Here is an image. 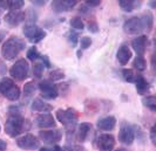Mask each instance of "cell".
<instances>
[{"instance_id": "cell-38", "label": "cell", "mask_w": 156, "mask_h": 151, "mask_svg": "<svg viewBox=\"0 0 156 151\" xmlns=\"http://www.w3.org/2000/svg\"><path fill=\"white\" fill-rule=\"evenodd\" d=\"M60 151H85L81 146H66V148H61V150Z\"/></svg>"}, {"instance_id": "cell-25", "label": "cell", "mask_w": 156, "mask_h": 151, "mask_svg": "<svg viewBox=\"0 0 156 151\" xmlns=\"http://www.w3.org/2000/svg\"><path fill=\"white\" fill-rule=\"evenodd\" d=\"M142 102L143 104L150 109L151 112H156V97L155 96H147V97H143L142 98Z\"/></svg>"}, {"instance_id": "cell-22", "label": "cell", "mask_w": 156, "mask_h": 151, "mask_svg": "<svg viewBox=\"0 0 156 151\" xmlns=\"http://www.w3.org/2000/svg\"><path fill=\"white\" fill-rule=\"evenodd\" d=\"M119 5L122 11L125 12H133L136 7H139L141 5V2H137L135 0H120Z\"/></svg>"}, {"instance_id": "cell-21", "label": "cell", "mask_w": 156, "mask_h": 151, "mask_svg": "<svg viewBox=\"0 0 156 151\" xmlns=\"http://www.w3.org/2000/svg\"><path fill=\"white\" fill-rule=\"evenodd\" d=\"M31 109L33 110V112H42V114H44V112H51L53 108H52V105H51V104L44 102L41 98H35V100L32 102Z\"/></svg>"}, {"instance_id": "cell-18", "label": "cell", "mask_w": 156, "mask_h": 151, "mask_svg": "<svg viewBox=\"0 0 156 151\" xmlns=\"http://www.w3.org/2000/svg\"><path fill=\"white\" fill-rule=\"evenodd\" d=\"M132 55H133V54H132L130 48L128 47L127 45H122L121 47L119 48V50H117V53H116L117 61L120 62V64L126 66V64L129 62V60H130Z\"/></svg>"}, {"instance_id": "cell-10", "label": "cell", "mask_w": 156, "mask_h": 151, "mask_svg": "<svg viewBox=\"0 0 156 151\" xmlns=\"http://www.w3.org/2000/svg\"><path fill=\"white\" fill-rule=\"evenodd\" d=\"M39 90L41 93V96L46 100H54L59 95V88L55 86L51 81H41L39 83Z\"/></svg>"}, {"instance_id": "cell-36", "label": "cell", "mask_w": 156, "mask_h": 151, "mask_svg": "<svg viewBox=\"0 0 156 151\" xmlns=\"http://www.w3.org/2000/svg\"><path fill=\"white\" fill-rule=\"evenodd\" d=\"M61 150V148L59 146V145H52V146H45V148H41L40 151H60Z\"/></svg>"}, {"instance_id": "cell-43", "label": "cell", "mask_w": 156, "mask_h": 151, "mask_svg": "<svg viewBox=\"0 0 156 151\" xmlns=\"http://www.w3.org/2000/svg\"><path fill=\"white\" fill-rule=\"evenodd\" d=\"M32 4H33V5H38V6H44V5L46 4V1H42V0H34V1H32Z\"/></svg>"}, {"instance_id": "cell-33", "label": "cell", "mask_w": 156, "mask_h": 151, "mask_svg": "<svg viewBox=\"0 0 156 151\" xmlns=\"http://www.w3.org/2000/svg\"><path fill=\"white\" fill-rule=\"evenodd\" d=\"M67 39H68L70 45H72L73 47H75V46H76V43H78L79 34L76 32H74V31H70V32L67 34Z\"/></svg>"}, {"instance_id": "cell-42", "label": "cell", "mask_w": 156, "mask_h": 151, "mask_svg": "<svg viewBox=\"0 0 156 151\" xmlns=\"http://www.w3.org/2000/svg\"><path fill=\"white\" fill-rule=\"evenodd\" d=\"M7 149V143L2 139H0V151H6Z\"/></svg>"}, {"instance_id": "cell-27", "label": "cell", "mask_w": 156, "mask_h": 151, "mask_svg": "<svg viewBox=\"0 0 156 151\" xmlns=\"http://www.w3.org/2000/svg\"><path fill=\"white\" fill-rule=\"evenodd\" d=\"M69 24H70V26H72V28H74L75 31H82V29L85 28V24H83L82 19L79 18V16L72 18L69 21Z\"/></svg>"}, {"instance_id": "cell-17", "label": "cell", "mask_w": 156, "mask_h": 151, "mask_svg": "<svg viewBox=\"0 0 156 151\" xmlns=\"http://www.w3.org/2000/svg\"><path fill=\"white\" fill-rule=\"evenodd\" d=\"M116 125V118L114 116H105L98 121L96 127L102 131H112Z\"/></svg>"}, {"instance_id": "cell-1", "label": "cell", "mask_w": 156, "mask_h": 151, "mask_svg": "<svg viewBox=\"0 0 156 151\" xmlns=\"http://www.w3.org/2000/svg\"><path fill=\"white\" fill-rule=\"evenodd\" d=\"M30 124L28 121L23 117V115L19 112L18 108L12 107L9 108V116L5 123V131L9 137H16L21 132L28 130Z\"/></svg>"}, {"instance_id": "cell-13", "label": "cell", "mask_w": 156, "mask_h": 151, "mask_svg": "<svg viewBox=\"0 0 156 151\" xmlns=\"http://www.w3.org/2000/svg\"><path fill=\"white\" fill-rule=\"evenodd\" d=\"M78 1L75 0H55L52 2V9L55 13H61V12H68L73 7H75Z\"/></svg>"}, {"instance_id": "cell-4", "label": "cell", "mask_w": 156, "mask_h": 151, "mask_svg": "<svg viewBox=\"0 0 156 151\" xmlns=\"http://www.w3.org/2000/svg\"><path fill=\"white\" fill-rule=\"evenodd\" d=\"M56 119L68 130H73L78 123L79 116L74 109H59L56 110Z\"/></svg>"}, {"instance_id": "cell-39", "label": "cell", "mask_w": 156, "mask_h": 151, "mask_svg": "<svg viewBox=\"0 0 156 151\" xmlns=\"http://www.w3.org/2000/svg\"><path fill=\"white\" fill-rule=\"evenodd\" d=\"M41 60H42V62H41V63L44 64V67H45V68H51V62H49L48 56H46V55L41 56Z\"/></svg>"}, {"instance_id": "cell-7", "label": "cell", "mask_w": 156, "mask_h": 151, "mask_svg": "<svg viewBox=\"0 0 156 151\" xmlns=\"http://www.w3.org/2000/svg\"><path fill=\"white\" fill-rule=\"evenodd\" d=\"M123 31L128 34H139L146 31V26L141 16H133L127 19L123 24Z\"/></svg>"}, {"instance_id": "cell-20", "label": "cell", "mask_w": 156, "mask_h": 151, "mask_svg": "<svg viewBox=\"0 0 156 151\" xmlns=\"http://www.w3.org/2000/svg\"><path fill=\"white\" fill-rule=\"evenodd\" d=\"M134 82H135V84H136V90H137L139 94L144 95V94H147L149 91V89H150L149 82L144 79L142 75H136Z\"/></svg>"}, {"instance_id": "cell-19", "label": "cell", "mask_w": 156, "mask_h": 151, "mask_svg": "<svg viewBox=\"0 0 156 151\" xmlns=\"http://www.w3.org/2000/svg\"><path fill=\"white\" fill-rule=\"evenodd\" d=\"M90 131H92V124H90V123H88V122L81 123V124L79 125L78 135H76L79 142L83 143L87 138H88V136H89V134H90Z\"/></svg>"}, {"instance_id": "cell-6", "label": "cell", "mask_w": 156, "mask_h": 151, "mask_svg": "<svg viewBox=\"0 0 156 151\" xmlns=\"http://www.w3.org/2000/svg\"><path fill=\"white\" fill-rule=\"evenodd\" d=\"M28 72H30L28 62L25 59H20V60H18L16 63L11 67L9 75L14 80H16V81H23L28 76Z\"/></svg>"}, {"instance_id": "cell-37", "label": "cell", "mask_w": 156, "mask_h": 151, "mask_svg": "<svg viewBox=\"0 0 156 151\" xmlns=\"http://www.w3.org/2000/svg\"><path fill=\"white\" fill-rule=\"evenodd\" d=\"M101 4V1L100 0H88V1H86V6H88V7H96V6H99Z\"/></svg>"}, {"instance_id": "cell-28", "label": "cell", "mask_w": 156, "mask_h": 151, "mask_svg": "<svg viewBox=\"0 0 156 151\" xmlns=\"http://www.w3.org/2000/svg\"><path fill=\"white\" fill-rule=\"evenodd\" d=\"M25 6V1L23 0H9L7 1V8L11 11H19Z\"/></svg>"}, {"instance_id": "cell-15", "label": "cell", "mask_w": 156, "mask_h": 151, "mask_svg": "<svg viewBox=\"0 0 156 151\" xmlns=\"http://www.w3.org/2000/svg\"><path fill=\"white\" fill-rule=\"evenodd\" d=\"M35 122H37V125L39 128H42V129H49V128H54L56 125L53 115L47 114V112L39 115L35 119Z\"/></svg>"}, {"instance_id": "cell-41", "label": "cell", "mask_w": 156, "mask_h": 151, "mask_svg": "<svg viewBox=\"0 0 156 151\" xmlns=\"http://www.w3.org/2000/svg\"><path fill=\"white\" fill-rule=\"evenodd\" d=\"M7 72V68H6V64L4 63L2 61H0V76H4Z\"/></svg>"}, {"instance_id": "cell-32", "label": "cell", "mask_w": 156, "mask_h": 151, "mask_svg": "<svg viewBox=\"0 0 156 151\" xmlns=\"http://www.w3.org/2000/svg\"><path fill=\"white\" fill-rule=\"evenodd\" d=\"M27 57H28V60H31V61H34V60L39 59L40 57L39 50L35 47H31L27 50Z\"/></svg>"}, {"instance_id": "cell-16", "label": "cell", "mask_w": 156, "mask_h": 151, "mask_svg": "<svg viewBox=\"0 0 156 151\" xmlns=\"http://www.w3.org/2000/svg\"><path fill=\"white\" fill-rule=\"evenodd\" d=\"M147 42H148V39L146 35H139L132 41V47L134 48V50L136 52L137 55L143 56V54L146 53Z\"/></svg>"}, {"instance_id": "cell-26", "label": "cell", "mask_w": 156, "mask_h": 151, "mask_svg": "<svg viewBox=\"0 0 156 151\" xmlns=\"http://www.w3.org/2000/svg\"><path fill=\"white\" fill-rule=\"evenodd\" d=\"M35 90H37V84H35L33 81H32V82H27V83L23 86V95L28 98V97H31V96L35 93Z\"/></svg>"}, {"instance_id": "cell-24", "label": "cell", "mask_w": 156, "mask_h": 151, "mask_svg": "<svg viewBox=\"0 0 156 151\" xmlns=\"http://www.w3.org/2000/svg\"><path fill=\"white\" fill-rule=\"evenodd\" d=\"M141 18L143 19V22H144V26H146V31L147 32H150L151 28H153V25H154V16L151 14V12H146L143 13Z\"/></svg>"}, {"instance_id": "cell-8", "label": "cell", "mask_w": 156, "mask_h": 151, "mask_svg": "<svg viewBox=\"0 0 156 151\" xmlns=\"http://www.w3.org/2000/svg\"><path fill=\"white\" fill-rule=\"evenodd\" d=\"M135 139V129L129 123L123 122L121 123L120 131H119V141L126 145H132Z\"/></svg>"}, {"instance_id": "cell-11", "label": "cell", "mask_w": 156, "mask_h": 151, "mask_svg": "<svg viewBox=\"0 0 156 151\" xmlns=\"http://www.w3.org/2000/svg\"><path fill=\"white\" fill-rule=\"evenodd\" d=\"M39 138L45 144L55 145L58 142L61 141V138H62V131L59 130V129H54V130H41L39 132Z\"/></svg>"}, {"instance_id": "cell-5", "label": "cell", "mask_w": 156, "mask_h": 151, "mask_svg": "<svg viewBox=\"0 0 156 151\" xmlns=\"http://www.w3.org/2000/svg\"><path fill=\"white\" fill-rule=\"evenodd\" d=\"M23 35L33 43H38L45 39L47 33L35 24H27L23 26Z\"/></svg>"}, {"instance_id": "cell-44", "label": "cell", "mask_w": 156, "mask_h": 151, "mask_svg": "<svg viewBox=\"0 0 156 151\" xmlns=\"http://www.w3.org/2000/svg\"><path fill=\"white\" fill-rule=\"evenodd\" d=\"M6 34H7V32H6V31H4V29H0V42H1V41H2L4 39H5Z\"/></svg>"}, {"instance_id": "cell-34", "label": "cell", "mask_w": 156, "mask_h": 151, "mask_svg": "<svg viewBox=\"0 0 156 151\" xmlns=\"http://www.w3.org/2000/svg\"><path fill=\"white\" fill-rule=\"evenodd\" d=\"M92 45V39L89 36H82L80 39V48L81 49H87L88 47H90Z\"/></svg>"}, {"instance_id": "cell-31", "label": "cell", "mask_w": 156, "mask_h": 151, "mask_svg": "<svg viewBox=\"0 0 156 151\" xmlns=\"http://www.w3.org/2000/svg\"><path fill=\"white\" fill-rule=\"evenodd\" d=\"M63 77H65V73L60 69H55L49 73V80L52 81H59V80H62Z\"/></svg>"}, {"instance_id": "cell-30", "label": "cell", "mask_w": 156, "mask_h": 151, "mask_svg": "<svg viewBox=\"0 0 156 151\" xmlns=\"http://www.w3.org/2000/svg\"><path fill=\"white\" fill-rule=\"evenodd\" d=\"M122 76H123V79H125L127 82L133 83L134 81H135V77H136V74H135L132 69H123V70H122Z\"/></svg>"}, {"instance_id": "cell-46", "label": "cell", "mask_w": 156, "mask_h": 151, "mask_svg": "<svg viewBox=\"0 0 156 151\" xmlns=\"http://www.w3.org/2000/svg\"><path fill=\"white\" fill-rule=\"evenodd\" d=\"M0 129H1V128H0Z\"/></svg>"}, {"instance_id": "cell-12", "label": "cell", "mask_w": 156, "mask_h": 151, "mask_svg": "<svg viewBox=\"0 0 156 151\" xmlns=\"http://www.w3.org/2000/svg\"><path fill=\"white\" fill-rule=\"evenodd\" d=\"M96 146L100 151H112L115 146V138L110 134H101L96 138Z\"/></svg>"}, {"instance_id": "cell-3", "label": "cell", "mask_w": 156, "mask_h": 151, "mask_svg": "<svg viewBox=\"0 0 156 151\" xmlns=\"http://www.w3.org/2000/svg\"><path fill=\"white\" fill-rule=\"evenodd\" d=\"M0 94L9 101H18L20 98V89L12 79L2 77L0 81Z\"/></svg>"}, {"instance_id": "cell-9", "label": "cell", "mask_w": 156, "mask_h": 151, "mask_svg": "<svg viewBox=\"0 0 156 151\" xmlns=\"http://www.w3.org/2000/svg\"><path fill=\"white\" fill-rule=\"evenodd\" d=\"M16 145L23 150H37L40 148V142L34 135L26 134L16 139Z\"/></svg>"}, {"instance_id": "cell-45", "label": "cell", "mask_w": 156, "mask_h": 151, "mask_svg": "<svg viewBox=\"0 0 156 151\" xmlns=\"http://www.w3.org/2000/svg\"><path fill=\"white\" fill-rule=\"evenodd\" d=\"M114 151H126L125 149H117V150H114Z\"/></svg>"}, {"instance_id": "cell-40", "label": "cell", "mask_w": 156, "mask_h": 151, "mask_svg": "<svg viewBox=\"0 0 156 151\" xmlns=\"http://www.w3.org/2000/svg\"><path fill=\"white\" fill-rule=\"evenodd\" d=\"M150 138H151V142L153 144H156V129L155 125L151 127V130H150Z\"/></svg>"}, {"instance_id": "cell-35", "label": "cell", "mask_w": 156, "mask_h": 151, "mask_svg": "<svg viewBox=\"0 0 156 151\" xmlns=\"http://www.w3.org/2000/svg\"><path fill=\"white\" fill-rule=\"evenodd\" d=\"M88 31L90 33H98L99 32V26H98V24L95 21H93V20H90L88 22Z\"/></svg>"}, {"instance_id": "cell-2", "label": "cell", "mask_w": 156, "mask_h": 151, "mask_svg": "<svg viewBox=\"0 0 156 151\" xmlns=\"http://www.w3.org/2000/svg\"><path fill=\"white\" fill-rule=\"evenodd\" d=\"M26 42L18 36H11L5 41L1 48V55L6 60H13L19 55V53L25 49Z\"/></svg>"}, {"instance_id": "cell-14", "label": "cell", "mask_w": 156, "mask_h": 151, "mask_svg": "<svg viewBox=\"0 0 156 151\" xmlns=\"http://www.w3.org/2000/svg\"><path fill=\"white\" fill-rule=\"evenodd\" d=\"M25 19H26V14L21 11H9L5 15V22L12 27H16L23 22Z\"/></svg>"}, {"instance_id": "cell-29", "label": "cell", "mask_w": 156, "mask_h": 151, "mask_svg": "<svg viewBox=\"0 0 156 151\" xmlns=\"http://www.w3.org/2000/svg\"><path fill=\"white\" fill-rule=\"evenodd\" d=\"M44 69H45V67H44V64L41 63V62L34 63V66H33V75L37 79H40L42 76V74H44Z\"/></svg>"}, {"instance_id": "cell-23", "label": "cell", "mask_w": 156, "mask_h": 151, "mask_svg": "<svg viewBox=\"0 0 156 151\" xmlns=\"http://www.w3.org/2000/svg\"><path fill=\"white\" fill-rule=\"evenodd\" d=\"M133 67L136 70H139V72L146 70L147 69V61H146V59L143 56L137 55L135 57V60L133 61Z\"/></svg>"}]
</instances>
